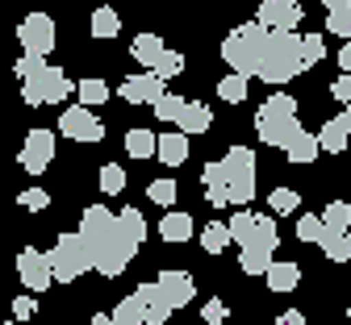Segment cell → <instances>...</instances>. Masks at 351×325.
Segmentation results:
<instances>
[{"mask_svg":"<svg viewBox=\"0 0 351 325\" xmlns=\"http://www.w3.org/2000/svg\"><path fill=\"white\" fill-rule=\"evenodd\" d=\"M71 79L59 71V67H51L47 59H42L38 67H34V75H25L21 79V101L25 105H34V109H42V105H59V101H67L71 96Z\"/></svg>","mask_w":351,"mask_h":325,"instance_id":"5b68a950","label":"cell"},{"mask_svg":"<svg viewBox=\"0 0 351 325\" xmlns=\"http://www.w3.org/2000/svg\"><path fill=\"white\" fill-rule=\"evenodd\" d=\"M347 267H351V263H347Z\"/></svg>","mask_w":351,"mask_h":325,"instance_id":"f5cc1de1","label":"cell"},{"mask_svg":"<svg viewBox=\"0 0 351 325\" xmlns=\"http://www.w3.org/2000/svg\"><path fill=\"white\" fill-rule=\"evenodd\" d=\"M34 313H38V300L34 296H13V317L17 321H29Z\"/></svg>","mask_w":351,"mask_h":325,"instance_id":"f6af8a7d","label":"cell"},{"mask_svg":"<svg viewBox=\"0 0 351 325\" xmlns=\"http://www.w3.org/2000/svg\"><path fill=\"white\" fill-rule=\"evenodd\" d=\"M339 67L351 75V42H343V46H339Z\"/></svg>","mask_w":351,"mask_h":325,"instance_id":"7dc6e473","label":"cell"},{"mask_svg":"<svg viewBox=\"0 0 351 325\" xmlns=\"http://www.w3.org/2000/svg\"><path fill=\"white\" fill-rule=\"evenodd\" d=\"M180 71H184V55H180V51H163V59H159L155 75H163V79H176Z\"/></svg>","mask_w":351,"mask_h":325,"instance_id":"60d3db41","label":"cell"},{"mask_svg":"<svg viewBox=\"0 0 351 325\" xmlns=\"http://www.w3.org/2000/svg\"><path fill=\"white\" fill-rule=\"evenodd\" d=\"M138 300H143V309H147V325H167V317H171V296L159 288V280H151V284H138Z\"/></svg>","mask_w":351,"mask_h":325,"instance_id":"2e32d148","label":"cell"},{"mask_svg":"<svg viewBox=\"0 0 351 325\" xmlns=\"http://www.w3.org/2000/svg\"><path fill=\"white\" fill-rule=\"evenodd\" d=\"M17 163H21V171H29V175H42L51 163H55V129H29L25 133V146H21V155H17Z\"/></svg>","mask_w":351,"mask_h":325,"instance_id":"30bf717a","label":"cell"},{"mask_svg":"<svg viewBox=\"0 0 351 325\" xmlns=\"http://www.w3.org/2000/svg\"><path fill=\"white\" fill-rule=\"evenodd\" d=\"M113 321H117V325H147V309H143L138 292H134V296H125V300H117Z\"/></svg>","mask_w":351,"mask_h":325,"instance_id":"f546056e","label":"cell"},{"mask_svg":"<svg viewBox=\"0 0 351 325\" xmlns=\"http://www.w3.org/2000/svg\"><path fill=\"white\" fill-rule=\"evenodd\" d=\"M226 163V179H230V205H247L255 200V175H259V163H255V151L251 146H230L222 155Z\"/></svg>","mask_w":351,"mask_h":325,"instance_id":"52a82bcc","label":"cell"},{"mask_svg":"<svg viewBox=\"0 0 351 325\" xmlns=\"http://www.w3.org/2000/svg\"><path fill=\"white\" fill-rule=\"evenodd\" d=\"M301 55H305V67H314L326 59V42L322 34H301Z\"/></svg>","mask_w":351,"mask_h":325,"instance_id":"74e56055","label":"cell"},{"mask_svg":"<svg viewBox=\"0 0 351 325\" xmlns=\"http://www.w3.org/2000/svg\"><path fill=\"white\" fill-rule=\"evenodd\" d=\"M201 321H205V325H226V300L209 296V300H205V309H201Z\"/></svg>","mask_w":351,"mask_h":325,"instance_id":"7bdbcfd3","label":"cell"},{"mask_svg":"<svg viewBox=\"0 0 351 325\" xmlns=\"http://www.w3.org/2000/svg\"><path fill=\"white\" fill-rule=\"evenodd\" d=\"M322 5H326V13H330V9H347L351 0H322Z\"/></svg>","mask_w":351,"mask_h":325,"instance_id":"f907efd6","label":"cell"},{"mask_svg":"<svg viewBox=\"0 0 351 325\" xmlns=\"http://www.w3.org/2000/svg\"><path fill=\"white\" fill-rule=\"evenodd\" d=\"M263 280H268L272 292H293L301 284V267L297 263H272V271L263 275Z\"/></svg>","mask_w":351,"mask_h":325,"instance_id":"484cf974","label":"cell"},{"mask_svg":"<svg viewBox=\"0 0 351 325\" xmlns=\"http://www.w3.org/2000/svg\"><path fill=\"white\" fill-rule=\"evenodd\" d=\"M322 221H326V229H351V205L347 200H330L322 209Z\"/></svg>","mask_w":351,"mask_h":325,"instance_id":"d590c367","label":"cell"},{"mask_svg":"<svg viewBox=\"0 0 351 325\" xmlns=\"http://www.w3.org/2000/svg\"><path fill=\"white\" fill-rule=\"evenodd\" d=\"M47 259H51V271H55V284H75L84 271H93V255H88L80 229L75 234H59L55 246L47 250Z\"/></svg>","mask_w":351,"mask_h":325,"instance_id":"8992f818","label":"cell"},{"mask_svg":"<svg viewBox=\"0 0 351 325\" xmlns=\"http://www.w3.org/2000/svg\"><path fill=\"white\" fill-rule=\"evenodd\" d=\"M259 25L268 29H297L301 25V5L297 0H259Z\"/></svg>","mask_w":351,"mask_h":325,"instance_id":"5bb4252c","label":"cell"},{"mask_svg":"<svg viewBox=\"0 0 351 325\" xmlns=\"http://www.w3.org/2000/svg\"><path fill=\"white\" fill-rule=\"evenodd\" d=\"M5 325H9V321H5Z\"/></svg>","mask_w":351,"mask_h":325,"instance_id":"db71d44e","label":"cell"},{"mask_svg":"<svg viewBox=\"0 0 351 325\" xmlns=\"http://www.w3.org/2000/svg\"><path fill=\"white\" fill-rule=\"evenodd\" d=\"M347 138H351V129H347L343 117H330V121L318 129V142H322L326 155H343V151H347Z\"/></svg>","mask_w":351,"mask_h":325,"instance_id":"44dd1931","label":"cell"},{"mask_svg":"<svg viewBox=\"0 0 351 325\" xmlns=\"http://www.w3.org/2000/svg\"><path fill=\"white\" fill-rule=\"evenodd\" d=\"M297 238H301V242H322V238H326V221H322V213H305V217H297Z\"/></svg>","mask_w":351,"mask_h":325,"instance_id":"1f68e13d","label":"cell"},{"mask_svg":"<svg viewBox=\"0 0 351 325\" xmlns=\"http://www.w3.org/2000/svg\"><path fill=\"white\" fill-rule=\"evenodd\" d=\"M101 192H105V196L125 192V167H117V163H105V167H101Z\"/></svg>","mask_w":351,"mask_h":325,"instance_id":"e575fe53","label":"cell"},{"mask_svg":"<svg viewBox=\"0 0 351 325\" xmlns=\"http://www.w3.org/2000/svg\"><path fill=\"white\" fill-rule=\"evenodd\" d=\"M209 125H213V113H209V105H189L184 109V117H180V129L193 138V133H209Z\"/></svg>","mask_w":351,"mask_h":325,"instance_id":"83f0119b","label":"cell"},{"mask_svg":"<svg viewBox=\"0 0 351 325\" xmlns=\"http://www.w3.org/2000/svg\"><path fill=\"white\" fill-rule=\"evenodd\" d=\"M163 51H167V46H163V38H159V34H138V38H134V46H130L134 63H138V67H147V71H155V67H159Z\"/></svg>","mask_w":351,"mask_h":325,"instance_id":"d6986e66","label":"cell"},{"mask_svg":"<svg viewBox=\"0 0 351 325\" xmlns=\"http://www.w3.org/2000/svg\"><path fill=\"white\" fill-rule=\"evenodd\" d=\"M159 238H163V242H171V246L189 242V238H193V217H189V213H171V209H167V217H163V225H159Z\"/></svg>","mask_w":351,"mask_h":325,"instance_id":"ffe728a7","label":"cell"},{"mask_svg":"<svg viewBox=\"0 0 351 325\" xmlns=\"http://www.w3.org/2000/svg\"><path fill=\"white\" fill-rule=\"evenodd\" d=\"M201 183H205L209 205H217V209H226V205H230V179H226V163H222V159H217V163H205Z\"/></svg>","mask_w":351,"mask_h":325,"instance_id":"e0dca14e","label":"cell"},{"mask_svg":"<svg viewBox=\"0 0 351 325\" xmlns=\"http://www.w3.org/2000/svg\"><path fill=\"white\" fill-rule=\"evenodd\" d=\"M276 325H305V317L297 313V309H289V313H280V321Z\"/></svg>","mask_w":351,"mask_h":325,"instance_id":"c3c4849f","label":"cell"},{"mask_svg":"<svg viewBox=\"0 0 351 325\" xmlns=\"http://www.w3.org/2000/svg\"><path fill=\"white\" fill-rule=\"evenodd\" d=\"M293 167H310L318 155H322V142H318V133H297V142L285 151Z\"/></svg>","mask_w":351,"mask_h":325,"instance_id":"603a6c76","label":"cell"},{"mask_svg":"<svg viewBox=\"0 0 351 325\" xmlns=\"http://www.w3.org/2000/svg\"><path fill=\"white\" fill-rule=\"evenodd\" d=\"M121 221H125V229H130L138 242L147 238V217H143V209H121Z\"/></svg>","mask_w":351,"mask_h":325,"instance_id":"ee69618b","label":"cell"},{"mask_svg":"<svg viewBox=\"0 0 351 325\" xmlns=\"http://www.w3.org/2000/svg\"><path fill=\"white\" fill-rule=\"evenodd\" d=\"M230 242H234V234H230V225H222V221H209V225L201 229V246H205V255H222Z\"/></svg>","mask_w":351,"mask_h":325,"instance_id":"4316f807","label":"cell"},{"mask_svg":"<svg viewBox=\"0 0 351 325\" xmlns=\"http://www.w3.org/2000/svg\"><path fill=\"white\" fill-rule=\"evenodd\" d=\"M80 238H84L88 255H93V271L109 275V280H113V275H121L130 267V259L138 255V246H143L125 229L121 213H109L105 205L84 209V217H80Z\"/></svg>","mask_w":351,"mask_h":325,"instance_id":"6da1fadb","label":"cell"},{"mask_svg":"<svg viewBox=\"0 0 351 325\" xmlns=\"http://www.w3.org/2000/svg\"><path fill=\"white\" fill-rule=\"evenodd\" d=\"M318 246L330 263H351V229H326V238Z\"/></svg>","mask_w":351,"mask_h":325,"instance_id":"cb8c5ba5","label":"cell"},{"mask_svg":"<svg viewBox=\"0 0 351 325\" xmlns=\"http://www.w3.org/2000/svg\"><path fill=\"white\" fill-rule=\"evenodd\" d=\"M125 155L130 159H151V155H159V133H151V129H130L125 133Z\"/></svg>","mask_w":351,"mask_h":325,"instance_id":"7402d4cb","label":"cell"},{"mask_svg":"<svg viewBox=\"0 0 351 325\" xmlns=\"http://www.w3.org/2000/svg\"><path fill=\"white\" fill-rule=\"evenodd\" d=\"M17 205H21L25 213H42V209H47V205H51V196H47V192H42V188H25V192L17 196Z\"/></svg>","mask_w":351,"mask_h":325,"instance_id":"b9f144b4","label":"cell"},{"mask_svg":"<svg viewBox=\"0 0 351 325\" xmlns=\"http://www.w3.org/2000/svg\"><path fill=\"white\" fill-rule=\"evenodd\" d=\"M268 205H272V213H297L301 196H297L293 188H272V192H268Z\"/></svg>","mask_w":351,"mask_h":325,"instance_id":"ab89813d","label":"cell"},{"mask_svg":"<svg viewBox=\"0 0 351 325\" xmlns=\"http://www.w3.org/2000/svg\"><path fill=\"white\" fill-rule=\"evenodd\" d=\"M17 42H21V51H25V55L47 59V55L55 51V42H59V34H55V17H51V13H29V17L17 25Z\"/></svg>","mask_w":351,"mask_h":325,"instance_id":"9c48e42d","label":"cell"},{"mask_svg":"<svg viewBox=\"0 0 351 325\" xmlns=\"http://www.w3.org/2000/svg\"><path fill=\"white\" fill-rule=\"evenodd\" d=\"M263 38H268V25H259V21H243L239 29H230L226 42H222L226 67H234V71H243V75H255V71H259Z\"/></svg>","mask_w":351,"mask_h":325,"instance_id":"277c9868","label":"cell"},{"mask_svg":"<svg viewBox=\"0 0 351 325\" xmlns=\"http://www.w3.org/2000/svg\"><path fill=\"white\" fill-rule=\"evenodd\" d=\"M189 105H193V101H184V96H163V101L155 105V117H159L163 125H180V117H184Z\"/></svg>","mask_w":351,"mask_h":325,"instance_id":"d6a6232c","label":"cell"},{"mask_svg":"<svg viewBox=\"0 0 351 325\" xmlns=\"http://www.w3.org/2000/svg\"><path fill=\"white\" fill-rule=\"evenodd\" d=\"M247 79H251V75L230 71L226 79H217V96H222L226 105H243V101H247Z\"/></svg>","mask_w":351,"mask_h":325,"instance_id":"f1b7e54d","label":"cell"},{"mask_svg":"<svg viewBox=\"0 0 351 325\" xmlns=\"http://www.w3.org/2000/svg\"><path fill=\"white\" fill-rule=\"evenodd\" d=\"M326 34H339L343 42H351V5H347V9H330V13H326Z\"/></svg>","mask_w":351,"mask_h":325,"instance_id":"f35d334b","label":"cell"},{"mask_svg":"<svg viewBox=\"0 0 351 325\" xmlns=\"http://www.w3.org/2000/svg\"><path fill=\"white\" fill-rule=\"evenodd\" d=\"M226 225H230V234H234V242L243 250H276V242H280L276 221L272 217H259V213H247V209H239Z\"/></svg>","mask_w":351,"mask_h":325,"instance_id":"ba28073f","label":"cell"},{"mask_svg":"<svg viewBox=\"0 0 351 325\" xmlns=\"http://www.w3.org/2000/svg\"><path fill=\"white\" fill-rule=\"evenodd\" d=\"M117 96L125 101V105H159L167 92H163V75H155V71H138V75H125L121 79V88H117Z\"/></svg>","mask_w":351,"mask_h":325,"instance_id":"7c38bea8","label":"cell"},{"mask_svg":"<svg viewBox=\"0 0 351 325\" xmlns=\"http://www.w3.org/2000/svg\"><path fill=\"white\" fill-rule=\"evenodd\" d=\"M17 275H21V284H25V292H47V288L55 284V271H51V259L42 255V250H34V246H25V250L17 255Z\"/></svg>","mask_w":351,"mask_h":325,"instance_id":"4fadbf2b","label":"cell"},{"mask_svg":"<svg viewBox=\"0 0 351 325\" xmlns=\"http://www.w3.org/2000/svg\"><path fill=\"white\" fill-rule=\"evenodd\" d=\"M88 325H117V321H113V313H97V317L88 321Z\"/></svg>","mask_w":351,"mask_h":325,"instance_id":"681fc988","label":"cell"},{"mask_svg":"<svg viewBox=\"0 0 351 325\" xmlns=\"http://www.w3.org/2000/svg\"><path fill=\"white\" fill-rule=\"evenodd\" d=\"M159 288L171 296L176 309H184V304L197 296V280H193L189 271H180V267H163V271H159Z\"/></svg>","mask_w":351,"mask_h":325,"instance_id":"9a60e30c","label":"cell"},{"mask_svg":"<svg viewBox=\"0 0 351 325\" xmlns=\"http://www.w3.org/2000/svg\"><path fill=\"white\" fill-rule=\"evenodd\" d=\"M239 267H243V275H268L272 271V250H243Z\"/></svg>","mask_w":351,"mask_h":325,"instance_id":"836d02e7","label":"cell"},{"mask_svg":"<svg viewBox=\"0 0 351 325\" xmlns=\"http://www.w3.org/2000/svg\"><path fill=\"white\" fill-rule=\"evenodd\" d=\"M163 167H180L189 159V133L176 125L171 133H159V155H155Z\"/></svg>","mask_w":351,"mask_h":325,"instance_id":"ac0fdd59","label":"cell"},{"mask_svg":"<svg viewBox=\"0 0 351 325\" xmlns=\"http://www.w3.org/2000/svg\"><path fill=\"white\" fill-rule=\"evenodd\" d=\"M59 133L71 138V142H101V138H105V125H101V117L88 109V105H75V109H63Z\"/></svg>","mask_w":351,"mask_h":325,"instance_id":"8fae6325","label":"cell"},{"mask_svg":"<svg viewBox=\"0 0 351 325\" xmlns=\"http://www.w3.org/2000/svg\"><path fill=\"white\" fill-rule=\"evenodd\" d=\"M255 133H259V142L289 151L297 142V133H305L301 121H297V101L285 96V92H272V96L259 105V113H255Z\"/></svg>","mask_w":351,"mask_h":325,"instance_id":"3957f363","label":"cell"},{"mask_svg":"<svg viewBox=\"0 0 351 325\" xmlns=\"http://www.w3.org/2000/svg\"><path fill=\"white\" fill-rule=\"evenodd\" d=\"M305 71V55H301V34L293 29H268V38H263V51H259V71L255 79L263 83H289Z\"/></svg>","mask_w":351,"mask_h":325,"instance_id":"7a4b0ae2","label":"cell"},{"mask_svg":"<svg viewBox=\"0 0 351 325\" xmlns=\"http://www.w3.org/2000/svg\"><path fill=\"white\" fill-rule=\"evenodd\" d=\"M88 29H93V38H101V42H113V38L121 34V17H117L109 5H101V9H93V21H88Z\"/></svg>","mask_w":351,"mask_h":325,"instance_id":"d4e9b609","label":"cell"},{"mask_svg":"<svg viewBox=\"0 0 351 325\" xmlns=\"http://www.w3.org/2000/svg\"><path fill=\"white\" fill-rule=\"evenodd\" d=\"M343 121H347V129H351V105H343Z\"/></svg>","mask_w":351,"mask_h":325,"instance_id":"816d5d0a","label":"cell"},{"mask_svg":"<svg viewBox=\"0 0 351 325\" xmlns=\"http://www.w3.org/2000/svg\"><path fill=\"white\" fill-rule=\"evenodd\" d=\"M75 96H80L88 109H97V105H105V101H109V83H105V79H97V75H88V79H80Z\"/></svg>","mask_w":351,"mask_h":325,"instance_id":"4dcf8cb0","label":"cell"},{"mask_svg":"<svg viewBox=\"0 0 351 325\" xmlns=\"http://www.w3.org/2000/svg\"><path fill=\"white\" fill-rule=\"evenodd\" d=\"M147 200H155L159 209H171V205H176V179H151Z\"/></svg>","mask_w":351,"mask_h":325,"instance_id":"8d00e7d4","label":"cell"},{"mask_svg":"<svg viewBox=\"0 0 351 325\" xmlns=\"http://www.w3.org/2000/svg\"><path fill=\"white\" fill-rule=\"evenodd\" d=\"M330 96H335V101H343V105H351V75H347V71L330 83Z\"/></svg>","mask_w":351,"mask_h":325,"instance_id":"bcb514c9","label":"cell"}]
</instances>
